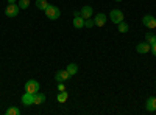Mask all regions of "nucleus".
I'll list each match as a JSON object with an SVG mask.
<instances>
[{
	"label": "nucleus",
	"mask_w": 156,
	"mask_h": 115,
	"mask_svg": "<svg viewBox=\"0 0 156 115\" xmlns=\"http://www.w3.org/2000/svg\"><path fill=\"white\" fill-rule=\"evenodd\" d=\"M73 27L78 28V30L84 27V19H83L80 14H78V12H75V17H73Z\"/></svg>",
	"instance_id": "8"
},
{
	"label": "nucleus",
	"mask_w": 156,
	"mask_h": 115,
	"mask_svg": "<svg viewBox=\"0 0 156 115\" xmlns=\"http://www.w3.org/2000/svg\"><path fill=\"white\" fill-rule=\"evenodd\" d=\"M109 19H111L112 23L119 25L120 22H123V12H122L120 9H112V11L109 12Z\"/></svg>",
	"instance_id": "2"
},
{
	"label": "nucleus",
	"mask_w": 156,
	"mask_h": 115,
	"mask_svg": "<svg viewBox=\"0 0 156 115\" xmlns=\"http://www.w3.org/2000/svg\"><path fill=\"white\" fill-rule=\"evenodd\" d=\"M66 70H67V72L70 73V76H73V75H75V73L78 72V66H76V64H73V62H72V64H69V66L66 67Z\"/></svg>",
	"instance_id": "15"
},
{
	"label": "nucleus",
	"mask_w": 156,
	"mask_h": 115,
	"mask_svg": "<svg viewBox=\"0 0 156 115\" xmlns=\"http://www.w3.org/2000/svg\"><path fill=\"white\" fill-rule=\"evenodd\" d=\"M69 78H70V73H69L67 70H59V72H56V75H55V79H56L58 83H66Z\"/></svg>",
	"instance_id": "6"
},
{
	"label": "nucleus",
	"mask_w": 156,
	"mask_h": 115,
	"mask_svg": "<svg viewBox=\"0 0 156 115\" xmlns=\"http://www.w3.org/2000/svg\"><path fill=\"white\" fill-rule=\"evenodd\" d=\"M119 31H120V33H126V31H128V23L120 22V23H119Z\"/></svg>",
	"instance_id": "21"
},
{
	"label": "nucleus",
	"mask_w": 156,
	"mask_h": 115,
	"mask_svg": "<svg viewBox=\"0 0 156 115\" xmlns=\"http://www.w3.org/2000/svg\"><path fill=\"white\" fill-rule=\"evenodd\" d=\"M59 14H61L59 8H56V6H53V5H48L47 9H45V16H47L50 20H56V19L59 17Z\"/></svg>",
	"instance_id": "1"
},
{
	"label": "nucleus",
	"mask_w": 156,
	"mask_h": 115,
	"mask_svg": "<svg viewBox=\"0 0 156 115\" xmlns=\"http://www.w3.org/2000/svg\"><path fill=\"white\" fill-rule=\"evenodd\" d=\"M145 107L148 112H154L156 110V96H150L145 103Z\"/></svg>",
	"instance_id": "10"
},
{
	"label": "nucleus",
	"mask_w": 156,
	"mask_h": 115,
	"mask_svg": "<svg viewBox=\"0 0 156 115\" xmlns=\"http://www.w3.org/2000/svg\"><path fill=\"white\" fill-rule=\"evenodd\" d=\"M19 5H16V3H8V6L5 8V14L8 16V17H16L17 14H19Z\"/></svg>",
	"instance_id": "3"
},
{
	"label": "nucleus",
	"mask_w": 156,
	"mask_h": 115,
	"mask_svg": "<svg viewBox=\"0 0 156 115\" xmlns=\"http://www.w3.org/2000/svg\"><path fill=\"white\" fill-rule=\"evenodd\" d=\"M16 2V0H8V3H14Z\"/></svg>",
	"instance_id": "24"
},
{
	"label": "nucleus",
	"mask_w": 156,
	"mask_h": 115,
	"mask_svg": "<svg viewBox=\"0 0 156 115\" xmlns=\"http://www.w3.org/2000/svg\"><path fill=\"white\" fill-rule=\"evenodd\" d=\"M22 104H25V106H31V104H33V93L25 92V93L22 95Z\"/></svg>",
	"instance_id": "13"
},
{
	"label": "nucleus",
	"mask_w": 156,
	"mask_h": 115,
	"mask_svg": "<svg viewBox=\"0 0 156 115\" xmlns=\"http://www.w3.org/2000/svg\"><path fill=\"white\" fill-rule=\"evenodd\" d=\"M25 92H28V93H36L39 92V83L36 79H30L27 84H25Z\"/></svg>",
	"instance_id": "4"
},
{
	"label": "nucleus",
	"mask_w": 156,
	"mask_h": 115,
	"mask_svg": "<svg viewBox=\"0 0 156 115\" xmlns=\"http://www.w3.org/2000/svg\"><path fill=\"white\" fill-rule=\"evenodd\" d=\"M48 5H50V3L47 2V0H36V6H37V9H42V11H45Z\"/></svg>",
	"instance_id": "14"
},
{
	"label": "nucleus",
	"mask_w": 156,
	"mask_h": 115,
	"mask_svg": "<svg viewBox=\"0 0 156 115\" xmlns=\"http://www.w3.org/2000/svg\"><path fill=\"white\" fill-rule=\"evenodd\" d=\"M145 39H147V42H148L150 45H153V44L156 42V36H154V34H151V33H147Z\"/></svg>",
	"instance_id": "19"
},
{
	"label": "nucleus",
	"mask_w": 156,
	"mask_h": 115,
	"mask_svg": "<svg viewBox=\"0 0 156 115\" xmlns=\"http://www.w3.org/2000/svg\"><path fill=\"white\" fill-rule=\"evenodd\" d=\"M42 103H45V95L41 92H36L33 95V104H42Z\"/></svg>",
	"instance_id": "11"
},
{
	"label": "nucleus",
	"mask_w": 156,
	"mask_h": 115,
	"mask_svg": "<svg viewBox=\"0 0 156 115\" xmlns=\"http://www.w3.org/2000/svg\"><path fill=\"white\" fill-rule=\"evenodd\" d=\"M115 2H122V0H115Z\"/></svg>",
	"instance_id": "25"
},
{
	"label": "nucleus",
	"mask_w": 156,
	"mask_h": 115,
	"mask_svg": "<svg viewBox=\"0 0 156 115\" xmlns=\"http://www.w3.org/2000/svg\"><path fill=\"white\" fill-rule=\"evenodd\" d=\"M150 48H151V45H150L148 42H140V44H137V47H136L137 53H142V55L148 53V52H150Z\"/></svg>",
	"instance_id": "7"
},
{
	"label": "nucleus",
	"mask_w": 156,
	"mask_h": 115,
	"mask_svg": "<svg viewBox=\"0 0 156 115\" xmlns=\"http://www.w3.org/2000/svg\"><path fill=\"white\" fill-rule=\"evenodd\" d=\"M142 23H144L147 28L154 30V28H156V17H153V16H150V14H145L144 17H142Z\"/></svg>",
	"instance_id": "5"
},
{
	"label": "nucleus",
	"mask_w": 156,
	"mask_h": 115,
	"mask_svg": "<svg viewBox=\"0 0 156 115\" xmlns=\"http://www.w3.org/2000/svg\"><path fill=\"white\" fill-rule=\"evenodd\" d=\"M80 16L83 19H90V17H92V8H90V6H83L81 11H80Z\"/></svg>",
	"instance_id": "12"
},
{
	"label": "nucleus",
	"mask_w": 156,
	"mask_h": 115,
	"mask_svg": "<svg viewBox=\"0 0 156 115\" xmlns=\"http://www.w3.org/2000/svg\"><path fill=\"white\" fill-rule=\"evenodd\" d=\"M5 113H6V115H19V113H20V110H19L17 107H8Z\"/></svg>",
	"instance_id": "17"
},
{
	"label": "nucleus",
	"mask_w": 156,
	"mask_h": 115,
	"mask_svg": "<svg viewBox=\"0 0 156 115\" xmlns=\"http://www.w3.org/2000/svg\"><path fill=\"white\" fill-rule=\"evenodd\" d=\"M150 52H151V53H153V55L156 56V42H154V44L151 45V48H150Z\"/></svg>",
	"instance_id": "22"
},
{
	"label": "nucleus",
	"mask_w": 156,
	"mask_h": 115,
	"mask_svg": "<svg viewBox=\"0 0 156 115\" xmlns=\"http://www.w3.org/2000/svg\"><path fill=\"white\" fill-rule=\"evenodd\" d=\"M106 19H108V16H105L103 12H100V14H97V16L94 17V22H95L97 27H103V25L106 23Z\"/></svg>",
	"instance_id": "9"
},
{
	"label": "nucleus",
	"mask_w": 156,
	"mask_h": 115,
	"mask_svg": "<svg viewBox=\"0 0 156 115\" xmlns=\"http://www.w3.org/2000/svg\"><path fill=\"white\" fill-rule=\"evenodd\" d=\"M19 8L20 9H27L28 6H30V0H19Z\"/></svg>",
	"instance_id": "18"
},
{
	"label": "nucleus",
	"mask_w": 156,
	"mask_h": 115,
	"mask_svg": "<svg viewBox=\"0 0 156 115\" xmlns=\"http://www.w3.org/2000/svg\"><path fill=\"white\" fill-rule=\"evenodd\" d=\"M94 25H95L94 19H84V27H86V28H92Z\"/></svg>",
	"instance_id": "20"
},
{
	"label": "nucleus",
	"mask_w": 156,
	"mask_h": 115,
	"mask_svg": "<svg viewBox=\"0 0 156 115\" xmlns=\"http://www.w3.org/2000/svg\"><path fill=\"white\" fill-rule=\"evenodd\" d=\"M67 98H69L67 92H64V90H61V92H59V95H58V101H59V103H66Z\"/></svg>",
	"instance_id": "16"
},
{
	"label": "nucleus",
	"mask_w": 156,
	"mask_h": 115,
	"mask_svg": "<svg viewBox=\"0 0 156 115\" xmlns=\"http://www.w3.org/2000/svg\"><path fill=\"white\" fill-rule=\"evenodd\" d=\"M58 89H59V90H64V86H62V83H59V86H58Z\"/></svg>",
	"instance_id": "23"
}]
</instances>
